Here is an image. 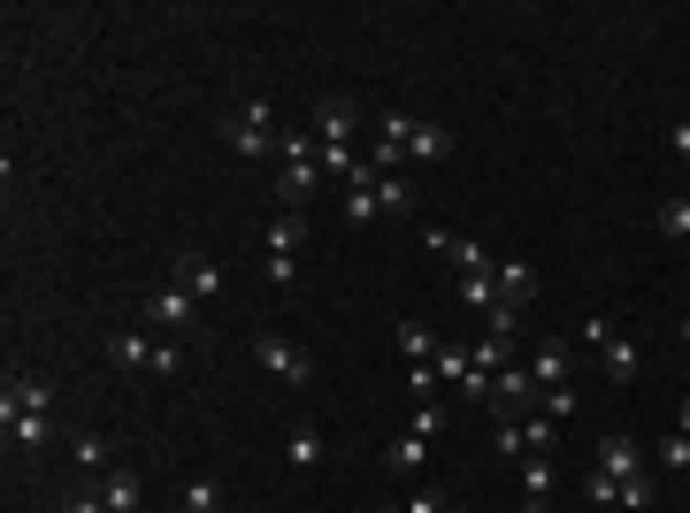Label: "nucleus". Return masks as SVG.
Listing matches in <instances>:
<instances>
[{
  "label": "nucleus",
  "mask_w": 690,
  "mask_h": 513,
  "mask_svg": "<svg viewBox=\"0 0 690 513\" xmlns=\"http://www.w3.org/2000/svg\"><path fill=\"white\" fill-rule=\"evenodd\" d=\"M300 245H308V215L284 207V215L269 222V253H277V261H300Z\"/></svg>",
  "instance_id": "9b49d317"
},
{
  "label": "nucleus",
  "mask_w": 690,
  "mask_h": 513,
  "mask_svg": "<svg viewBox=\"0 0 690 513\" xmlns=\"http://www.w3.org/2000/svg\"><path fill=\"white\" fill-rule=\"evenodd\" d=\"M77 468L85 476H108V437H77Z\"/></svg>",
  "instance_id": "c756f323"
},
{
  "label": "nucleus",
  "mask_w": 690,
  "mask_h": 513,
  "mask_svg": "<svg viewBox=\"0 0 690 513\" xmlns=\"http://www.w3.org/2000/svg\"><path fill=\"white\" fill-rule=\"evenodd\" d=\"M660 238H690V199H660Z\"/></svg>",
  "instance_id": "c85d7f7f"
},
{
  "label": "nucleus",
  "mask_w": 690,
  "mask_h": 513,
  "mask_svg": "<svg viewBox=\"0 0 690 513\" xmlns=\"http://www.w3.org/2000/svg\"><path fill=\"white\" fill-rule=\"evenodd\" d=\"M284 460H292V468H315V460H323V437H315V429L300 422V429L284 437Z\"/></svg>",
  "instance_id": "b1692460"
},
{
  "label": "nucleus",
  "mask_w": 690,
  "mask_h": 513,
  "mask_svg": "<svg viewBox=\"0 0 690 513\" xmlns=\"http://www.w3.org/2000/svg\"><path fill=\"white\" fill-rule=\"evenodd\" d=\"M376 207L384 215H414V184L407 176H376Z\"/></svg>",
  "instance_id": "4be33fe9"
},
{
  "label": "nucleus",
  "mask_w": 690,
  "mask_h": 513,
  "mask_svg": "<svg viewBox=\"0 0 690 513\" xmlns=\"http://www.w3.org/2000/svg\"><path fill=\"white\" fill-rule=\"evenodd\" d=\"M552 437H560V422H552V414L521 422V452H552Z\"/></svg>",
  "instance_id": "bb28decb"
},
{
  "label": "nucleus",
  "mask_w": 690,
  "mask_h": 513,
  "mask_svg": "<svg viewBox=\"0 0 690 513\" xmlns=\"http://www.w3.org/2000/svg\"><path fill=\"white\" fill-rule=\"evenodd\" d=\"M545 414H552V422H575V391H568V383H560V391H545Z\"/></svg>",
  "instance_id": "2f4dec72"
},
{
  "label": "nucleus",
  "mask_w": 690,
  "mask_h": 513,
  "mask_svg": "<svg viewBox=\"0 0 690 513\" xmlns=\"http://www.w3.org/2000/svg\"><path fill=\"white\" fill-rule=\"evenodd\" d=\"M108 352H116L123 368H154V345L139 338V330H123V338H108Z\"/></svg>",
  "instance_id": "393cba45"
},
{
  "label": "nucleus",
  "mask_w": 690,
  "mask_h": 513,
  "mask_svg": "<svg viewBox=\"0 0 690 513\" xmlns=\"http://www.w3.org/2000/svg\"><path fill=\"white\" fill-rule=\"evenodd\" d=\"M438 429H445V406H438V399H422V414H414V437H438Z\"/></svg>",
  "instance_id": "473e14b6"
},
{
  "label": "nucleus",
  "mask_w": 690,
  "mask_h": 513,
  "mask_svg": "<svg viewBox=\"0 0 690 513\" xmlns=\"http://www.w3.org/2000/svg\"><path fill=\"white\" fill-rule=\"evenodd\" d=\"M315 176H323V146L308 131H284L277 139V192H284V207H300L315 192Z\"/></svg>",
  "instance_id": "f257e3e1"
},
{
  "label": "nucleus",
  "mask_w": 690,
  "mask_h": 513,
  "mask_svg": "<svg viewBox=\"0 0 690 513\" xmlns=\"http://www.w3.org/2000/svg\"><path fill=\"white\" fill-rule=\"evenodd\" d=\"M430 253H438V261H453L461 276H468V269H492V253H484L476 238H461V230H430Z\"/></svg>",
  "instance_id": "9d476101"
},
{
  "label": "nucleus",
  "mask_w": 690,
  "mask_h": 513,
  "mask_svg": "<svg viewBox=\"0 0 690 513\" xmlns=\"http://www.w3.org/2000/svg\"><path fill=\"white\" fill-rule=\"evenodd\" d=\"M277 139H284V131H277V116H269L261 100H246V108H230V116H223V146H230V154H246V162L277 154Z\"/></svg>",
  "instance_id": "f03ea898"
},
{
  "label": "nucleus",
  "mask_w": 690,
  "mask_h": 513,
  "mask_svg": "<svg viewBox=\"0 0 690 513\" xmlns=\"http://www.w3.org/2000/svg\"><path fill=\"white\" fill-rule=\"evenodd\" d=\"M407 154H414V162H445V154H453V131H438V123H414V131H407Z\"/></svg>",
  "instance_id": "dca6fc26"
},
{
  "label": "nucleus",
  "mask_w": 690,
  "mask_h": 513,
  "mask_svg": "<svg viewBox=\"0 0 690 513\" xmlns=\"http://www.w3.org/2000/svg\"><path fill=\"white\" fill-rule=\"evenodd\" d=\"M492 276H499V299H507V307H521V299L537 292V269H529V261H499Z\"/></svg>",
  "instance_id": "2eb2a0df"
},
{
  "label": "nucleus",
  "mask_w": 690,
  "mask_h": 513,
  "mask_svg": "<svg viewBox=\"0 0 690 513\" xmlns=\"http://www.w3.org/2000/svg\"><path fill=\"white\" fill-rule=\"evenodd\" d=\"M529 375H537V391H560L568 383V345H537V360H529Z\"/></svg>",
  "instance_id": "4468645a"
},
{
  "label": "nucleus",
  "mask_w": 690,
  "mask_h": 513,
  "mask_svg": "<svg viewBox=\"0 0 690 513\" xmlns=\"http://www.w3.org/2000/svg\"><path fill=\"white\" fill-rule=\"evenodd\" d=\"M468 360H476L484 375H499V368H507V338H476L468 345Z\"/></svg>",
  "instance_id": "cd10ccee"
},
{
  "label": "nucleus",
  "mask_w": 690,
  "mask_h": 513,
  "mask_svg": "<svg viewBox=\"0 0 690 513\" xmlns=\"http://www.w3.org/2000/svg\"><path fill=\"white\" fill-rule=\"evenodd\" d=\"M660 468H690V437H683V429H676V437L660 445Z\"/></svg>",
  "instance_id": "72a5a7b5"
},
{
  "label": "nucleus",
  "mask_w": 690,
  "mask_h": 513,
  "mask_svg": "<svg viewBox=\"0 0 690 513\" xmlns=\"http://www.w3.org/2000/svg\"><path fill=\"white\" fill-rule=\"evenodd\" d=\"M353 123H360V108H353V100H323V108H315L323 146H345V139H353Z\"/></svg>",
  "instance_id": "f8f14e48"
},
{
  "label": "nucleus",
  "mask_w": 690,
  "mask_h": 513,
  "mask_svg": "<svg viewBox=\"0 0 690 513\" xmlns=\"http://www.w3.org/2000/svg\"><path fill=\"white\" fill-rule=\"evenodd\" d=\"M384 460H391V476H422V468H430V437H414V429H407Z\"/></svg>",
  "instance_id": "f3484780"
},
{
  "label": "nucleus",
  "mask_w": 690,
  "mask_h": 513,
  "mask_svg": "<svg viewBox=\"0 0 690 513\" xmlns=\"http://www.w3.org/2000/svg\"><path fill=\"white\" fill-rule=\"evenodd\" d=\"M254 360H261L269 375H284V383H315V360L292 338H269V330H261V338H254Z\"/></svg>",
  "instance_id": "20e7f679"
},
{
  "label": "nucleus",
  "mask_w": 690,
  "mask_h": 513,
  "mask_svg": "<svg viewBox=\"0 0 690 513\" xmlns=\"http://www.w3.org/2000/svg\"><path fill=\"white\" fill-rule=\"evenodd\" d=\"M192 315H200V299H192L184 284H162V292L147 299V323H154V330H184Z\"/></svg>",
  "instance_id": "0eeeda50"
},
{
  "label": "nucleus",
  "mask_w": 690,
  "mask_h": 513,
  "mask_svg": "<svg viewBox=\"0 0 690 513\" xmlns=\"http://www.w3.org/2000/svg\"><path fill=\"white\" fill-rule=\"evenodd\" d=\"M100 506L108 513H139V476H116V468H108V476H100Z\"/></svg>",
  "instance_id": "6ab92c4d"
},
{
  "label": "nucleus",
  "mask_w": 690,
  "mask_h": 513,
  "mask_svg": "<svg viewBox=\"0 0 690 513\" xmlns=\"http://www.w3.org/2000/svg\"><path fill=\"white\" fill-rule=\"evenodd\" d=\"M345 222H376L384 207H376V176H360V184H345V207H338Z\"/></svg>",
  "instance_id": "412c9836"
},
{
  "label": "nucleus",
  "mask_w": 690,
  "mask_h": 513,
  "mask_svg": "<svg viewBox=\"0 0 690 513\" xmlns=\"http://www.w3.org/2000/svg\"><path fill=\"white\" fill-rule=\"evenodd\" d=\"M668 146H676V162H690V116L676 123V131H668Z\"/></svg>",
  "instance_id": "e433bc0d"
},
{
  "label": "nucleus",
  "mask_w": 690,
  "mask_h": 513,
  "mask_svg": "<svg viewBox=\"0 0 690 513\" xmlns=\"http://www.w3.org/2000/svg\"><path fill=\"white\" fill-rule=\"evenodd\" d=\"M599 476H606V483L645 476V445H629V437H599Z\"/></svg>",
  "instance_id": "6e6552de"
},
{
  "label": "nucleus",
  "mask_w": 690,
  "mask_h": 513,
  "mask_svg": "<svg viewBox=\"0 0 690 513\" xmlns=\"http://www.w3.org/2000/svg\"><path fill=\"white\" fill-rule=\"evenodd\" d=\"M154 375H184V352L176 345H154Z\"/></svg>",
  "instance_id": "f704fd0d"
},
{
  "label": "nucleus",
  "mask_w": 690,
  "mask_h": 513,
  "mask_svg": "<svg viewBox=\"0 0 690 513\" xmlns=\"http://www.w3.org/2000/svg\"><path fill=\"white\" fill-rule=\"evenodd\" d=\"M8 437H15L23 452H46V437H54V422H46V414H8Z\"/></svg>",
  "instance_id": "aec40b11"
},
{
  "label": "nucleus",
  "mask_w": 690,
  "mask_h": 513,
  "mask_svg": "<svg viewBox=\"0 0 690 513\" xmlns=\"http://www.w3.org/2000/svg\"><path fill=\"white\" fill-rule=\"evenodd\" d=\"M676 429H683V437H690V399H683V422H676Z\"/></svg>",
  "instance_id": "4c0bfd02"
},
{
  "label": "nucleus",
  "mask_w": 690,
  "mask_h": 513,
  "mask_svg": "<svg viewBox=\"0 0 690 513\" xmlns=\"http://www.w3.org/2000/svg\"><path fill=\"white\" fill-rule=\"evenodd\" d=\"M614 506L622 513H653L660 506V483H653V476H629V483H614Z\"/></svg>",
  "instance_id": "a211bd4d"
},
{
  "label": "nucleus",
  "mask_w": 690,
  "mask_h": 513,
  "mask_svg": "<svg viewBox=\"0 0 690 513\" xmlns=\"http://www.w3.org/2000/svg\"><path fill=\"white\" fill-rule=\"evenodd\" d=\"M376 513H407V506H376Z\"/></svg>",
  "instance_id": "58836bf2"
},
{
  "label": "nucleus",
  "mask_w": 690,
  "mask_h": 513,
  "mask_svg": "<svg viewBox=\"0 0 690 513\" xmlns=\"http://www.w3.org/2000/svg\"><path fill=\"white\" fill-rule=\"evenodd\" d=\"M170 284H184V292H192V299H215V292H223V269H215V261H207V253H176Z\"/></svg>",
  "instance_id": "1a4fd4ad"
},
{
  "label": "nucleus",
  "mask_w": 690,
  "mask_h": 513,
  "mask_svg": "<svg viewBox=\"0 0 690 513\" xmlns=\"http://www.w3.org/2000/svg\"><path fill=\"white\" fill-rule=\"evenodd\" d=\"M215 506H223V483H215V476L184 483V499H176V513H215Z\"/></svg>",
  "instance_id": "5701e85b"
},
{
  "label": "nucleus",
  "mask_w": 690,
  "mask_h": 513,
  "mask_svg": "<svg viewBox=\"0 0 690 513\" xmlns=\"http://www.w3.org/2000/svg\"><path fill=\"white\" fill-rule=\"evenodd\" d=\"M407 131H414V116H399V108H384V146H407Z\"/></svg>",
  "instance_id": "7c9ffc66"
},
{
  "label": "nucleus",
  "mask_w": 690,
  "mask_h": 513,
  "mask_svg": "<svg viewBox=\"0 0 690 513\" xmlns=\"http://www.w3.org/2000/svg\"><path fill=\"white\" fill-rule=\"evenodd\" d=\"M399 352H407V360H414V368H422V360H430V352H438V338H430V330H422V323H399Z\"/></svg>",
  "instance_id": "a878e982"
},
{
  "label": "nucleus",
  "mask_w": 690,
  "mask_h": 513,
  "mask_svg": "<svg viewBox=\"0 0 690 513\" xmlns=\"http://www.w3.org/2000/svg\"><path fill=\"white\" fill-rule=\"evenodd\" d=\"M583 345H599V360H606V375H614V383H629V375L645 368V352L622 338V330H614L606 315H591V323H583Z\"/></svg>",
  "instance_id": "7ed1b4c3"
},
{
  "label": "nucleus",
  "mask_w": 690,
  "mask_h": 513,
  "mask_svg": "<svg viewBox=\"0 0 690 513\" xmlns=\"http://www.w3.org/2000/svg\"><path fill=\"white\" fill-rule=\"evenodd\" d=\"M683 338H690V315H683Z\"/></svg>",
  "instance_id": "ea45409f"
},
{
  "label": "nucleus",
  "mask_w": 690,
  "mask_h": 513,
  "mask_svg": "<svg viewBox=\"0 0 690 513\" xmlns=\"http://www.w3.org/2000/svg\"><path fill=\"white\" fill-rule=\"evenodd\" d=\"M492 269H499V261H492ZM492 269H468V276H461V299H468V315H492V307H507Z\"/></svg>",
  "instance_id": "ddd939ff"
},
{
  "label": "nucleus",
  "mask_w": 690,
  "mask_h": 513,
  "mask_svg": "<svg viewBox=\"0 0 690 513\" xmlns=\"http://www.w3.org/2000/svg\"><path fill=\"white\" fill-rule=\"evenodd\" d=\"M529 399H537V375H529V368H515V360H507V368L492 375V406H499V422H515V414H521V406H529Z\"/></svg>",
  "instance_id": "423d86ee"
},
{
  "label": "nucleus",
  "mask_w": 690,
  "mask_h": 513,
  "mask_svg": "<svg viewBox=\"0 0 690 513\" xmlns=\"http://www.w3.org/2000/svg\"><path fill=\"white\" fill-rule=\"evenodd\" d=\"M8 414H54V383H46V375H8L0 422H8Z\"/></svg>",
  "instance_id": "39448f33"
},
{
  "label": "nucleus",
  "mask_w": 690,
  "mask_h": 513,
  "mask_svg": "<svg viewBox=\"0 0 690 513\" xmlns=\"http://www.w3.org/2000/svg\"><path fill=\"white\" fill-rule=\"evenodd\" d=\"M407 513H445V491H414V499H407Z\"/></svg>",
  "instance_id": "c9c22d12"
}]
</instances>
